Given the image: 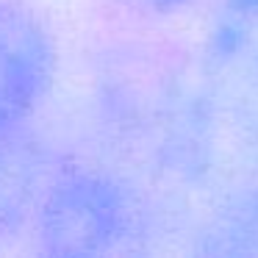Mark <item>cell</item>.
Listing matches in <instances>:
<instances>
[{"mask_svg":"<svg viewBox=\"0 0 258 258\" xmlns=\"http://www.w3.org/2000/svg\"><path fill=\"white\" fill-rule=\"evenodd\" d=\"M134 206L122 186L78 172L50 186L39 214V241L53 255L111 252L131 239Z\"/></svg>","mask_w":258,"mask_h":258,"instance_id":"1","label":"cell"},{"mask_svg":"<svg viewBox=\"0 0 258 258\" xmlns=\"http://www.w3.org/2000/svg\"><path fill=\"white\" fill-rule=\"evenodd\" d=\"M56 78V45L45 23L14 0H0V122H25Z\"/></svg>","mask_w":258,"mask_h":258,"instance_id":"2","label":"cell"},{"mask_svg":"<svg viewBox=\"0 0 258 258\" xmlns=\"http://www.w3.org/2000/svg\"><path fill=\"white\" fill-rule=\"evenodd\" d=\"M206 53L228 81L258 89V0H222L208 25Z\"/></svg>","mask_w":258,"mask_h":258,"instance_id":"3","label":"cell"},{"mask_svg":"<svg viewBox=\"0 0 258 258\" xmlns=\"http://www.w3.org/2000/svg\"><path fill=\"white\" fill-rule=\"evenodd\" d=\"M42 180V150L25 122H0V230L23 219Z\"/></svg>","mask_w":258,"mask_h":258,"instance_id":"4","label":"cell"},{"mask_svg":"<svg viewBox=\"0 0 258 258\" xmlns=\"http://www.w3.org/2000/svg\"><path fill=\"white\" fill-rule=\"evenodd\" d=\"M136 3H142V6L153 9V12H158V14H167V12H175V9H180L186 0H136Z\"/></svg>","mask_w":258,"mask_h":258,"instance_id":"5","label":"cell"}]
</instances>
